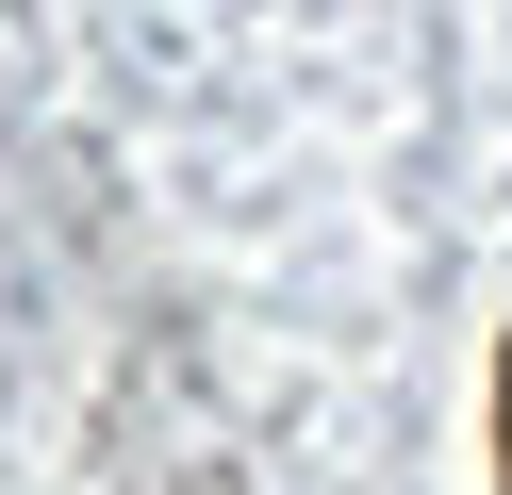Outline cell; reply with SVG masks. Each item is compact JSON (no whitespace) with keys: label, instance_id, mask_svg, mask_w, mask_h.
Here are the masks:
<instances>
[{"label":"cell","instance_id":"6da1fadb","mask_svg":"<svg viewBox=\"0 0 512 495\" xmlns=\"http://www.w3.org/2000/svg\"><path fill=\"white\" fill-rule=\"evenodd\" d=\"M496 462H512V347H496Z\"/></svg>","mask_w":512,"mask_h":495}]
</instances>
